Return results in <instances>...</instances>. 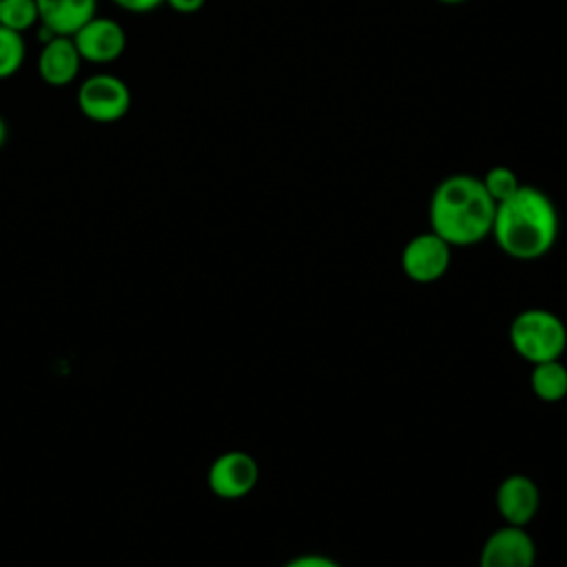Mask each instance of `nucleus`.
Segmentation results:
<instances>
[{
	"label": "nucleus",
	"mask_w": 567,
	"mask_h": 567,
	"mask_svg": "<svg viewBox=\"0 0 567 567\" xmlns=\"http://www.w3.org/2000/svg\"><path fill=\"white\" fill-rule=\"evenodd\" d=\"M560 215L554 199L529 184L496 204L489 237L498 250L516 261L543 259L558 241Z\"/></svg>",
	"instance_id": "nucleus-1"
},
{
	"label": "nucleus",
	"mask_w": 567,
	"mask_h": 567,
	"mask_svg": "<svg viewBox=\"0 0 567 567\" xmlns=\"http://www.w3.org/2000/svg\"><path fill=\"white\" fill-rule=\"evenodd\" d=\"M496 202L485 190L481 177L454 173L443 177L427 204L430 230L452 248H467L485 241L492 233Z\"/></svg>",
	"instance_id": "nucleus-2"
},
{
	"label": "nucleus",
	"mask_w": 567,
	"mask_h": 567,
	"mask_svg": "<svg viewBox=\"0 0 567 567\" xmlns=\"http://www.w3.org/2000/svg\"><path fill=\"white\" fill-rule=\"evenodd\" d=\"M512 350L527 363L563 359L567 350V326L547 308H525L514 315L507 328Z\"/></svg>",
	"instance_id": "nucleus-3"
},
{
	"label": "nucleus",
	"mask_w": 567,
	"mask_h": 567,
	"mask_svg": "<svg viewBox=\"0 0 567 567\" xmlns=\"http://www.w3.org/2000/svg\"><path fill=\"white\" fill-rule=\"evenodd\" d=\"M128 84L113 73H93L78 86L75 104L80 113L95 124H113L131 109Z\"/></svg>",
	"instance_id": "nucleus-4"
},
{
	"label": "nucleus",
	"mask_w": 567,
	"mask_h": 567,
	"mask_svg": "<svg viewBox=\"0 0 567 567\" xmlns=\"http://www.w3.org/2000/svg\"><path fill=\"white\" fill-rule=\"evenodd\" d=\"M452 250L454 248L436 233L423 230L403 244L399 264L410 281L427 286L441 281L447 275L452 266Z\"/></svg>",
	"instance_id": "nucleus-5"
},
{
	"label": "nucleus",
	"mask_w": 567,
	"mask_h": 567,
	"mask_svg": "<svg viewBox=\"0 0 567 567\" xmlns=\"http://www.w3.org/2000/svg\"><path fill=\"white\" fill-rule=\"evenodd\" d=\"M259 483V463L244 450H228L213 458L206 472L208 489L221 501L246 498Z\"/></svg>",
	"instance_id": "nucleus-6"
},
{
	"label": "nucleus",
	"mask_w": 567,
	"mask_h": 567,
	"mask_svg": "<svg viewBox=\"0 0 567 567\" xmlns=\"http://www.w3.org/2000/svg\"><path fill=\"white\" fill-rule=\"evenodd\" d=\"M536 543L527 527L501 525L481 545L476 567H534Z\"/></svg>",
	"instance_id": "nucleus-7"
},
{
	"label": "nucleus",
	"mask_w": 567,
	"mask_h": 567,
	"mask_svg": "<svg viewBox=\"0 0 567 567\" xmlns=\"http://www.w3.org/2000/svg\"><path fill=\"white\" fill-rule=\"evenodd\" d=\"M82 62L111 64L126 51V29L104 16H93L71 35Z\"/></svg>",
	"instance_id": "nucleus-8"
},
{
	"label": "nucleus",
	"mask_w": 567,
	"mask_h": 567,
	"mask_svg": "<svg viewBox=\"0 0 567 567\" xmlns=\"http://www.w3.org/2000/svg\"><path fill=\"white\" fill-rule=\"evenodd\" d=\"M494 505L505 525L527 527L540 509V487L527 474H507L496 487Z\"/></svg>",
	"instance_id": "nucleus-9"
},
{
	"label": "nucleus",
	"mask_w": 567,
	"mask_h": 567,
	"mask_svg": "<svg viewBox=\"0 0 567 567\" xmlns=\"http://www.w3.org/2000/svg\"><path fill=\"white\" fill-rule=\"evenodd\" d=\"M82 66V58L71 35H53L42 42L38 53V75L49 86H69Z\"/></svg>",
	"instance_id": "nucleus-10"
},
{
	"label": "nucleus",
	"mask_w": 567,
	"mask_h": 567,
	"mask_svg": "<svg viewBox=\"0 0 567 567\" xmlns=\"http://www.w3.org/2000/svg\"><path fill=\"white\" fill-rule=\"evenodd\" d=\"M42 27L55 35H73L97 16V0H35Z\"/></svg>",
	"instance_id": "nucleus-11"
},
{
	"label": "nucleus",
	"mask_w": 567,
	"mask_h": 567,
	"mask_svg": "<svg viewBox=\"0 0 567 567\" xmlns=\"http://www.w3.org/2000/svg\"><path fill=\"white\" fill-rule=\"evenodd\" d=\"M529 390L543 403H560L567 399V365L560 359L534 363L529 372Z\"/></svg>",
	"instance_id": "nucleus-12"
},
{
	"label": "nucleus",
	"mask_w": 567,
	"mask_h": 567,
	"mask_svg": "<svg viewBox=\"0 0 567 567\" xmlns=\"http://www.w3.org/2000/svg\"><path fill=\"white\" fill-rule=\"evenodd\" d=\"M27 58V42L24 35L0 27V80L13 78Z\"/></svg>",
	"instance_id": "nucleus-13"
},
{
	"label": "nucleus",
	"mask_w": 567,
	"mask_h": 567,
	"mask_svg": "<svg viewBox=\"0 0 567 567\" xmlns=\"http://www.w3.org/2000/svg\"><path fill=\"white\" fill-rule=\"evenodd\" d=\"M40 22L35 0H0V27L24 33Z\"/></svg>",
	"instance_id": "nucleus-14"
},
{
	"label": "nucleus",
	"mask_w": 567,
	"mask_h": 567,
	"mask_svg": "<svg viewBox=\"0 0 567 567\" xmlns=\"http://www.w3.org/2000/svg\"><path fill=\"white\" fill-rule=\"evenodd\" d=\"M481 182H483L485 190L489 193V197L496 204L505 202L507 197H512L520 188V184H523L518 179V175L509 166H505V164H496V166L487 168L485 175L481 177Z\"/></svg>",
	"instance_id": "nucleus-15"
},
{
	"label": "nucleus",
	"mask_w": 567,
	"mask_h": 567,
	"mask_svg": "<svg viewBox=\"0 0 567 567\" xmlns=\"http://www.w3.org/2000/svg\"><path fill=\"white\" fill-rule=\"evenodd\" d=\"M281 567H343L341 563H337L332 556L326 554H297L292 558H288Z\"/></svg>",
	"instance_id": "nucleus-16"
},
{
	"label": "nucleus",
	"mask_w": 567,
	"mask_h": 567,
	"mask_svg": "<svg viewBox=\"0 0 567 567\" xmlns=\"http://www.w3.org/2000/svg\"><path fill=\"white\" fill-rule=\"evenodd\" d=\"M111 2L128 13H148L164 4V0H111Z\"/></svg>",
	"instance_id": "nucleus-17"
},
{
	"label": "nucleus",
	"mask_w": 567,
	"mask_h": 567,
	"mask_svg": "<svg viewBox=\"0 0 567 567\" xmlns=\"http://www.w3.org/2000/svg\"><path fill=\"white\" fill-rule=\"evenodd\" d=\"M164 4L177 13H197L206 0H164Z\"/></svg>",
	"instance_id": "nucleus-18"
},
{
	"label": "nucleus",
	"mask_w": 567,
	"mask_h": 567,
	"mask_svg": "<svg viewBox=\"0 0 567 567\" xmlns=\"http://www.w3.org/2000/svg\"><path fill=\"white\" fill-rule=\"evenodd\" d=\"M7 135H9V131H7V122H4V117L0 115V148L4 146V142H7Z\"/></svg>",
	"instance_id": "nucleus-19"
},
{
	"label": "nucleus",
	"mask_w": 567,
	"mask_h": 567,
	"mask_svg": "<svg viewBox=\"0 0 567 567\" xmlns=\"http://www.w3.org/2000/svg\"><path fill=\"white\" fill-rule=\"evenodd\" d=\"M436 2H441V4H463L467 0H436Z\"/></svg>",
	"instance_id": "nucleus-20"
}]
</instances>
